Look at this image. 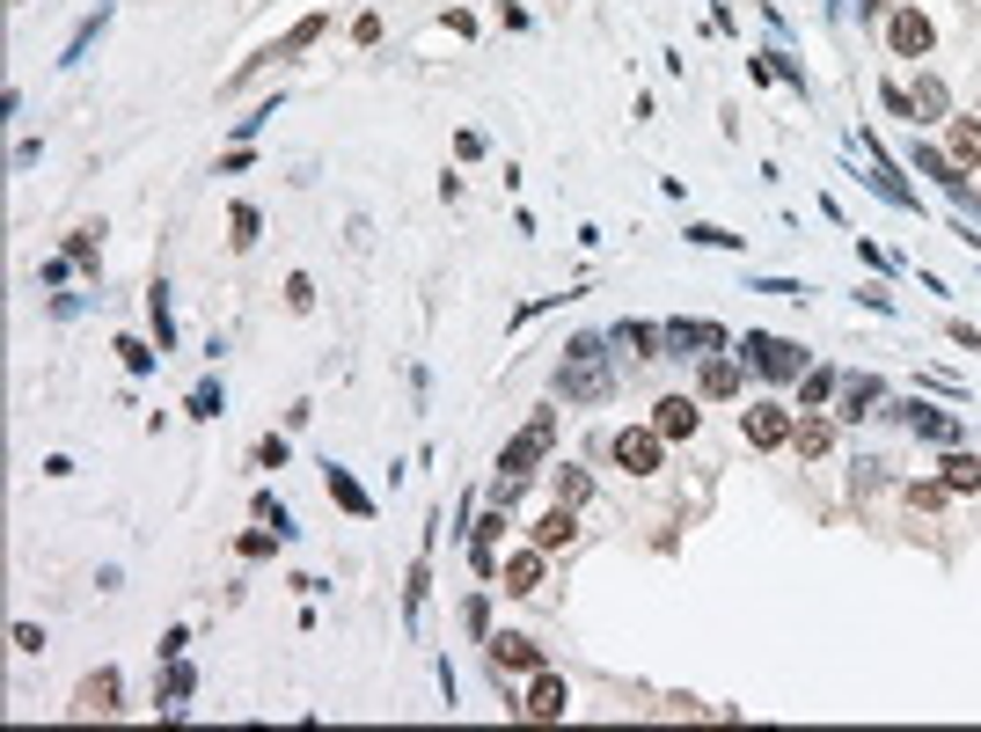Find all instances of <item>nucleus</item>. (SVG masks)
Wrapping results in <instances>:
<instances>
[{"instance_id": "obj_1", "label": "nucleus", "mask_w": 981, "mask_h": 732, "mask_svg": "<svg viewBox=\"0 0 981 732\" xmlns=\"http://www.w3.org/2000/svg\"><path fill=\"white\" fill-rule=\"evenodd\" d=\"M608 338H571L565 359H557V395H571V403H608L615 395V374H608V352H601Z\"/></svg>"}, {"instance_id": "obj_2", "label": "nucleus", "mask_w": 981, "mask_h": 732, "mask_svg": "<svg viewBox=\"0 0 981 732\" xmlns=\"http://www.w3.org/2000/svg\"><path fill=\"white\" fill-rule=\"evenodd\" d=\"M549 447H557V411H535V417H528V433L506 439V454H498V476H520V484H528V476H535V462L549 454Z\"/></svg>"}, {"instance_id": "obj_3", "label": "nucleus", "mask_w": 981, "mask_h": 732, "mask_svg": "<svg viewBox=\"0 0 981 732\" xmlns=\"http://www.w3.org/2000/svg\"><path fill=\"white\" fill-rule=\"evenodd\" d=\"M740 359H755V374H769V381H799V374H806V352L791 338H769V330H747V338H740Z\"/></svg>"}, {"instance_id": "obj_4", "label": "nucleus", "mask_w": 981, "mask_h": 732, "mask_svg": "<svg viewBox=\"0 0 981 732\" xmlns=\"http://www.w3.org/2000/svg\"><path fill=\"white\" fill-rule=\"evenodd\" d=\"M791 425H799V417H791L784 403H747V411H740V433H747V447H761V454H769V447H791Z\"/></svg>"}, {"instance_id": "obj_5", "label": "nucleus", "mask_w": 981, "mask_h": 732, "mask_svg": "<svg viewBox=\"0 0 981 732\" xmlns=\"http://www.w3.org/2000/svg\"><path fill=\"white\" fill-rule=\"evenodd\" d=\"M894 411H901V425L915 439H931V447H959V417L953 411H937V403H923V395H915V403H894Z\"/></svg>"}, {"instance_id": "obj_6", "label": "nucleus", "mask_w": 981, "mask_h": 732, "mask_svg": "<svg viewBox=\"0 0 981 732\" xmlns=\"http://www.w3.org/2000/svg\"><path fill=\"white\" fill-rule=\"evenodd\" d=\"M886 45L901 51V59H931V45H937L931 15H923V8H894V23H886Z\"/></svg>"}, {"instance_id": "obj_7", "label": "nucleus", "mask_w": 981, "mask_h": 732, "mask_svg": "<svg viewBox=\"0 0 981 732\" xmlns=\"http://www.w3.org/2000/svg\"><path fill=\"white\" fill-rule=\"evenodd\" d=\"M660 447H666V439H660V433H645V425H630V433H615V439H608L615 469H630V476H652V469H660Z\"/></svg>"}, {"instance_id": "obj_8", "label": "nucleus", "mask_w": 981, "mask_h": 732, "mask_svg": "<svg viewBox=\"0 0 981 732\" xmlns=\"http://www.w3.org/2000/svg\"><path fill=\"white\" fill-rule=\"evenodd\" d=\"M725 330L718 322H666V359H704V352H725Z\"/></svg>"}, {"instance_id": "obj_9", "label": "nucleus", "mask_w": 981, "mask_h": 732, "mask_svg": "<svg viewBox=\"0 0 981 732\" xmlns=\"http://www.w3.org/2000/svg\"><path fill=\"white\" fill-rule=\"evenodd\" d=\"M498 542H506V506H490L484 520H476V528H469V564H476V571H498Z\"/></svg>"}, {"instance_id": "obj_10", "label": "nucleus", "mask_w": 981, "mask_h": 732, "mask_svg": "<svg viewBox=\"0 0 981 732\" xmlns=\"http://www.w3.org/2000/svg\"><path fill=\"white\" fill-rule=\"evenodd\" d=\"M542 557H549V550H535V542H528V550H513V557L498 564V579H506V593H513V601L542 593Z\"/></svg>"}, {"instance_id": "obj_11", "label": "nucleus", "mask_w": 981, "mask_h": 732, "mask_svg": "<svg viewBox=\"0 0 981 732\" xmlns=\"http://www.w3.org/2000/svg\"><path fill=\"white\" fill-rule=\"evenodd\" d=\"M110 15H118V0H103V8H88V15H81V29L67 37V51H59V67H81V59H88V51L103 45V29H110Z\"/></svg>"}, {"instance_id": "obj_12", "label": "nucleus", "mask_w": 981, "mask_h": 732, "mask_svg": "<svg viewBox=\"0 0 981 732\" xmlns=\"http://www.w3.org/2000/svg\"><path fill=\"white\" fill-rule=\"evenodd\" d=\"M879 403H886V381H879V374H850V381H842V411H835V417L864 425V417L879 411Z\"/></svg>"}, {"instance_id": "obj_13", "label": "nucleus", "mask_w": 981, "mask_h": 732, "mask_svg": "<svg viewBox=\"0 0 981 732\" xmlns=\"http://www.w3.org/2000/svg\"><path fill=\"white\" fill-rule=\"evenodd\" d=\"M740 366H747L740 352H704V374H696V389L725 403V395H740Z\"/></svg>"}, {"instance_id": "obj_14", "label": "nucleus", "mask_w": 981, "mask_h": 732, "mask_svg": "<svg viewBox=\"0 0 981 732\" xmlns=\"http://www.w3.org/2000/svg\"><path fill=\"white\" fill-rule=\"evenodd\" d=\"M490 659H498V666H513V674H542V645H535V637H520V630L490 637Z\"/></svg>"}, {"instance_id": "obj_15", "label": "nucleus", "mask_w": 981, "mask_h": 732, "mask_svg": "<svg viewBox=\"0 0 981 732\" xmlns=\"http://www.w3.org/2000/svg\"><path fill=\"white\" fill-rule=\"evenodd\" d=\"M528 718H565L571 710V688H565V674H535V688H528Z\"/></svg>"}, {"instance_id": "obj_16", "label": "nucleus", "mask_w": 981, "mask_h": 732, "mask_svg": "<svg viewBox=\"0 0 981 732\" xmlns=\"http://www.w3.org/2000/svg\"><path fill=\"white\" fill-rule=\"evenodd\" d=\"M322 484H330V498H338L352 520H374V498L359 484H352V469H338V462H322Z\"/></svg>"}, {"instance_id": "obj_17", "label": "nucleus", "mask_w": 981, "mask_h": 732, "mask_svg": "<svg viewBox=\"0 0 981 732\" xmlns=\"http://www.w3.org/2000/svg\"><path fill=\"white\" fill-rule=\"evenodd\" d=\"M608 344H623V352H638V359H666V330H652V322H615Z\"/></svg>"}, {"instance_id": "obj_18", "label": "nucleus", "mask_w": 981, "mask_h": 732, "mask_svg": "<svg viewBox=\"0 0 981 732\" xmlns=\"http://www.w3.org/2000/svg\"><path fill=\"white\" fill-rule=\"evenodd\" d=\"M652 433H660V439H688V433H696V395H660Z\"/></svg>"}, {"instance_id": "obj_19", "label": "nucleus", "mask_w": 981, "mask_h": 732, "mask_svg": "<svg viewBox=\"0 0 981 732\" xmlns=\"http://www.w3.org/2000/svg\"><path fill=\"white\" fill-rule=\"evenodd\" d=\"M571 512H579V506H565V498L542 512V520H535V550H565V542H571V528H579Z\"/></svg>"}, {"instance_id": "obj_20", "label": "nucleus", "mask_w": 981, "mask_h": 732, "mask_svg": "<svg viewBox=\"0 0 981 732\" xmlns=\"http://www.w3.org/2000/svg\"><path fill=\"white\" fill-rule=\"evenodd\" d=\"M191 688H198V674H191V666H184V659H169V674H162V682H154V704H162V710H169V718H176V710H184V696H191Z\"/></svg>"}, {"instance_id": "obj_21", "label": "nucleus", "mask_w": 981, "mask_h": 732, "mask_svg": "<svg viewBox=\"0 0 981 732\" xmlns=\"http://www.w3.org/2000/svg\"><path fill=\"white\" fill-rule=\"evenodd\" d=\"M791 447H799V454H828V447H835V425H828L820 411H806L799 425H791Z\"/></svg>"}, {"instance_id": "obj_22", "label": "nucleus", "mask_w": 981, "mask_h": 732, "mask_svg": "<svg viewBox=\"0 0 981 732\" xmlns=\"http://www.w3.org/2000/svg\"><path fill=\"white\" fill-rule=\"evenodd\" d=\"M118 696H125V682H118V674H110V666L81 682V710H103V718H110V710H118Z\"/></svg>"}, {"instance_id": "obj_23", "label": "nucleus", "mask_w": 981, "mask_h": 732, "mask_svg": "<svg viewBox=\"0 0 981 732\" xmlns=\"http://www.w3.org/2000/svg\"><path fill=\"white\" fill-rule=\"evenodd\" d=\"M908 103H915V125H923V118H945V110H953V88H945L937 73H923V81H915V96H908Z\"/></svg>"}, {"instance_id": "obj_24", "label": "nucleus", "mask_w": 981, "mask_h": 732, "mask_svg": "<svg viewBox=\"0 0 981 732\" xmlns=\"http://www.w3.org/2000/svg\"><path fill=\"white\" fill-rule=\"evenodd\" d=\"M842 389V374H835V366H813V374H799V403H806V411H828V395Z\"/></svg>"}, {"instance_id": "obj_25", "label": "nucleus", "mask_w": 981, "mask_h": 732, "mask_svg": "<svg viewBox=\"0 0 981 732\" xmlns=\"http://www.w3.org/2000/svg\"><path fill=\"white\" fill-rule=\"evenodd\" d=\"M147 316H154V338H162V352H176V316H169V279H154V286H147Z\"/></svg>"}, {"instance_id": "obj_26", "label": "nucleus", "mask_w": 981, "mask_h": 732, "mask_svg": "<svg viewBox=\"0 0 981 732\" xmlns=\"http://www.w3.org/2000/svg\"><path fill=\"white\" fill-rule=\"evenodd\" d=\"M257 235H264V213H257V205H227V243L257 249Z\"/></svg>"}, {"instance_id": "obj_27", "label": "nucleus", "mask_w": 981, "mask_h": 732, "mask_svg": "<svg viewBox=\"0 0 981 732\" xmlns=\"http://www.w3.org/2000/svg\"><path fill=\"white\" fill-rule=\"evenodd\" d=\"M953 162H959V169H981V125L974 118L953 125Z\"/></svg>"}, {"instance_id": "obj_28", "label": "nucleus", "mask_w": 981, "mask_h": 732, "mask_svg": "<svg viewBox=\"0 0 981 732\" xmlns=\"http://www.w3.org/2000/svg\"><path fill=\"white\" fill-rule=\"evenodd\" d=\"M974 484H981V462L967 447H953V454H945V491H974Z\"/></svg>"}, {"instance_id": "obj_29", "label": "nucleus", "mask_w": 981, "mask_h": 732, "mask_svg": "<svg viewBox=\"0 0 981 732\" xmlns=\"http://www.w3.org/2000/svg\"><path fill=\"white\" fill-rule=\"evenodd\" d=\"M249 512H257V520H264V528H279V535H286V542L300 535V528H294V512L279 506V491H257V506H249Z\"/></svg>"}, {"instance_id": "obj_30", "label": "nucleus", "mask_w": 981, "mask_h": 732, "mask_svg": "<svg viewBox=\"0 0 981 732\" xmlns=\"http://www.w3.org/2000/svg\"><path fill=\"white\" fill-rule=\"evenodd\" d=\"M322 29H330V15H308V23H294V29H286V45L271 51V59H294V51H308V45L322 37Z\"/></svg>"}, {"instance_id": "obj_31", "label": "nucleus", "mask_w": 981, "mask_h": 732, "mask_svg": "<svg viewBox=\"0 0 981 732\" xmlns=\"http://www.w3.org/2000/svg\"><path fill=\"white\" fill-rule=\"evenodd\" d=\"M184 411H191V417H221V411H227V389L213 381V374H205V381L191 389V403H184Z\"/></svg>"}, {"instance_id": "obj_32", "label": "nucleus", "mask_w": 981, "mask_h": 732, "mask_svg": "<svg viewBox=\"0 0 981 732\" xmlns=\"http://www.w3.org/2000/svg\"><path fill=\"white\" fill-rule=\"evenodd\" d=\"M67 257H74V271H88V279H96V271H103V249H96V227H74V243H67Z\"/></svg>"}, {"instance_id": "obj_33", "label": "nucleus", "mask_w": 981, "mask_h": 732, "mask_svg": "<svg viewBox=\"0 0 981 732\" xmlns=\"http://www.w3.org/2000/svg\"><path fill=\"white\" fill-rule=\"evenodd\" d=\"M425 586H433V557H417V564H411V586H403V609H411V623H417V609H425Z\"/></svg>"}, {"instance_id": "obj_34", "label": "nucleus", "mask_w": 981, "mask_h": 732, "mask_svg": "<svg viewBox=\"0 0 981 732\" xmlns=\"http://www.w3.org/2000/svg\"><path fill=\"white\" fill-rule=\"evenodd\" d=\"M118 359H125V374H154V344H140V338H118Z\"/></svg>"}, {"instance_id": "obj_35", "label": "nucleus", "mask_w": 981, "mask_h": 732, "mask_svg": "<svg viewBox=\"0 0 981 732\" xmlns=\"http://www.w3.org/2000/svg\"><path fill=\"white\" fill-rule=\"evenodd\" d=\"M688 243H696V249H740V235H725V227H711V220H696V227H688Z\"/></svg>"}, {"instance_id": "obj_36", "label": "nucleus", "mask_w": 981, "mask_h": 732, "mask_svg": "<svg viewBox=\"0 0 981 732\" xmlns=\"http://www.w3.org/2000/svg\"><path fill=\"white\" fill-rule=\"evenodd\" d=\"M587 469H557V498H565V506H587Z\"/></svg>"}, {"instance_id": "obj_37", "label": "nucleus", "mask_w": 981, "mask_h": 732, "mask_svg": "<svg viewBox=\"0 0 981 732\" xmlns=\"http://www.w3.org/2000/svg\"><path fill=\"white\" fill-rule=\"evenodd\" d=\"M286 454H294V447H286V433L257 439V469H286Z\"/></svg>"}, {"instance_id": "obj_38", "label": "nucleus", "mask_w": 981, "mask_h": 732, "mask_svg": "<svg viewBox=\"0 0 981 732\" xmlns=\"http://www.w3.org/2000/svg\"><path fill=\"white\" fill-rule=\"evenodd\" d=\"M279 542H286V535H279V528H257V535H243V557L257 564V557H271V550H279Z\"/></svg>"}, {"instance_id": "obj_39", "label": "nucleus", "mask_w": 981, "mask_h": 732, "mask_svg": "<svg viewBox=\"0 0 981 732\" xmlns=\"http://www.w3.org/2000/svg\"><path fill=\"white\" fill-rule=\"evenodd\" d=\"M286 308H294V316H308V308H316V286H308L300 271H294V279H286Z\"/></svg>"}, {"instance_id": "obj_40", "label": "nucleus", "mask_w": 981, "mask_h": 732, "mask_svg": "<svg viewBox=\"0 0 981 732\" xmlns=\"http://www.w3.org/2000/svg\"><path fill=\"white\" fill-rule=\"evenodd\" d=\"M67 264H74V257H45V264H37V286H59V279H67Z\"/></svg>"}, {"instance_id": "obj_41", "label": "nucleus", "mask_w": 981, "mask_h": 732, "mask_svg": "<svg viewBox=\"0 0 981 732\" xmlns=\"http://www.w3.org/2000/svg\"><path fill=\"white\" fill-rule=\"evenodd\" d=\"M15 652H45V630H37V623H15Z\"/></svg>"}, {"instance_id": "obj_42", "label": "nucleus", "mask_w": 981, "mask_h": 732, "mask_svg": "<svg viewBox=\"0 0 981 732\" xmlns=\"http://www.w3.org/2000/svg\"><path fill=\"white\" fill-rule=\"evenodd\" d=\"M908 498H915V506L931 512V506H945V484H908Z\"/></svg>"}, {"instance_id": "obj_43", "label": "nucleus", "mask_w": 981, "mask_h": 732, "mask_svg": "<svg viewBox=\"0 0 981 732\" xmlns=\"http://www.w3.org/2000/svg\"><path fill=\"white\" fill-rule=\"evenodd\" d=\"M858 257H864V264H872V271H894V257H886L879 243H864V235H858Z\"/></svg>"}, {"instance_id": "obj_44", "label": "nucleus", "mask_w": 981, "mask_h": 732, "mask_svg": "<svg viewBox=\"0 0 981 732\" xmlns=\"http://www.w3.org/2000/svg\"><path fill=\"white\" fill-rule=\"evenodd\" d=\"M879 8H886V0H858V15H879Z\"/></svg>"}]
</instances>
